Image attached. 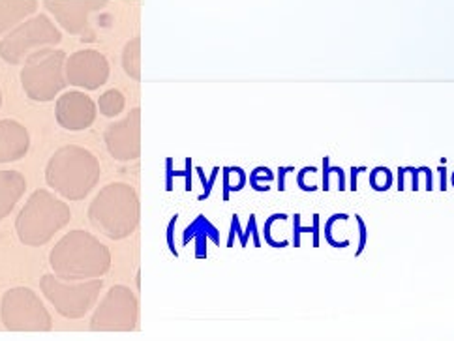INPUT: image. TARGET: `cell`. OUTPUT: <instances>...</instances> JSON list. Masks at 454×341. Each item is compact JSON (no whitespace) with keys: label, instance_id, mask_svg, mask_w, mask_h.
I'll list each match as a JSON object with an SVG mask.
<instances>
[{"label":"cell","instance_id":"1","mask_svg":"<svg viewBox=\"0 0 454 341\" xmlns=\"http://www.w3.org/2000/svg\"><path fill=\"white\" fill-rule=\"evenodd\" d=\"M100 159L77 144H64L45 166V182L67 201H83L100 184Z\"/></svg>","mask_w":454,"mask_h":341},{"label":"cell","instance_id":"2","mask_svg":"<svg viewBox=\"0 0 454 341\" xmlns=\"http://www.w3.org/2000/svg\"><path fill=\"white\" fill-rule=\"evenodd\" d=\"M111 252L106 244L83 229L64 235L50 253L51 272L62 280L104 278L111 268Z\"/></svg>","mask_w":454,"mask_h":341},{"label":"cell","instance_id":"3","mask_svg":"<svg viewBox=\"0 0 454 341\" xmlns=\"http://www.w3.org/2000/svg\"><path fill=\"white\" fill-rule=\"evenodd\" d=\"M141 203L132 184L111 182L89 205V221L109 240L129 238L139 227Z\"/></svg>","mask_w":454,"mask_h":341},{"label":"cell","instance_id":"4","mask_svg":"<svg viewBox=\"0 0 454 341\" xmlns=\"http://www.w3.org/2000/svg\"><path fill=\"white\" fill-rule=\"evenodd\" d=\"M72 220V208L50 190H35L15 218V233L28 248L50 244Z\"/></svg>","mask_w":454,"mask_h":341},{"label":"cell","instance_id":"5","mask_svg":"<svg viewBox=\"0 0 454 341\" xmlns=\"http://www.w3.org/2000/svg\"><path fill=\"white\" fill-rule=\"evenodd\" d=\"M67 58L68 55L62 49L43 47L21 64L20 79L28 100L36 104L57 100V96L68 87Z\"/></svg>","mask_w":454,"mask_h":341},{"label":"cell","instance_id":"6","mask_svg":"<svg viewBox=\"0 0 454 341\" xmlns=\"http://www.w3.org/2000/svg\"><path fill=\"white\" fill-rule=\"evenodd\" d=\"M40 289L45 300L50 302L57 314L64 319H83L90 314L98 302L104 282L100 278L92 280H62L57 274H43Z\"/></svg>","mask_w":454,"mask_h":341},{"label":"cell","instance_id":"7","mask_svg":"<svg viewBox=\"0 0 454 341\" xmlns=\"http://www.w3.org/2000/svg\"><path fill=\"white\" fill-rule=\"evenodd\" d=\"M60 42L62 32L57 23L50 15L36 13L0 40V58L10 66H21L32 53L43 47H57Z\"/></svg>","mask_w":454,"mask_h":341},{"label":"cell","instance_id":"8","mask_svg":"<svg viewBox=\"0 0 454 341\" xmlns=\"http://www.w3.org/2000/svg\"><path fill=\"white\" fill-rule=\"evenodd\" d=\"M0 321L10 332H51L53 317L40 295L28 287L8 289L0 300Z\"/></svg>","mask_w":454,"mask_h":341},{"label":"cell","instance_id":"9","mask_svg":"<svg viewBox=\"0 0 454 341\" xmlns=\"http://www.w3.org/2000/svg\"><path fill=\"white\" fill-rule=\"evenodd\" d=\"M139 324V298L128 285H113L94 307L92 332H134Z\"/></svg>","mask_w":454,"mask_h":341},{"label":"cell","instance_id":"10","mask_svg":"<svg viewBox=\"0 0 454 341\" xmlns=\"http://www.w3.org/2000/svg\"><path fill=\"white\" fill-rule=\"evenodd\" d=\"M111 74L109 60L98 49H79L67 58V79L68 85L81 90L102 89Z\"/></svg>","mask_w":454,"mask_h":341},{"label":"cell","instance_id":"11","mask_svg":"<svg viewBox=\"0 0 454 341\" xmlns=\"http://www.w3.org/2000/svg\"><path fill=\"white\" fill-rule=\"evenodd\" d=\"M104 141L107 152L113 159L122 161H136L141 156V109L136 107L124 115L122 119L111 122L106 132Z\"/></svg>","mask_w":454,"mask_h":341},{"label":"cell","instance_id":"12","mask_svg":"<svg viewBox=\"0 0 454 341\" xmlns=\"http://www.w3.org/2000/svg\"><path fill=\"white\" fill-rule=\"evenodd\" d=\"M98 117V104L83 90H68L57 97L55 119L62 129L68 132H83L89 129Z\"/></svg>","mask_w":454,"mask_h":341},{"label":"cell","instance_id":"13","mask_svg":"<svg viewBox=\"0 0 454 341\" xmlns=\"http://www.w3.org/2000/svg\"><path fill=\"white\" fill-rule=\"evenodd\" d=\"M106 4L107 0H43V6L53 15L55 23L74 36L83 35L92 15Z\"/></svg>","mask_w":454,"mask_h":341},{"label":"cell","instance_id":"14","mask_svg":"<svg viewBox=\"0 0 454 341\" xmlns=\"http://www.w3.org/2000/svg\"><path fill=\"white\" fill-rule=\"evenodd\" d=\"M30 151V132L13 119L0 120V166L23 159Z\"/></svg>","mask_w":454,"mask_h":341},{"label":"cell","instance_id":"15","mask_svg":"<svg viewBox=\"0 0 454 341\" xmlns=\"http://www.w3.org/2000/svg\"><path fill=\"white\" fill-rule=\"evenodd\" d=\"M27 193V178L13 169L0 171V221L6 220Z\"/></svg>","mask_w":454,"mask_h":341},{"label":"cell","instance_id":"16","mask_svg":"<svg viewBox=\"0 0 454 341\" xmlns=\"http://www.w3.org/2000/svg\"><path fill=\"white\" fill-rule=\"evenodd\" d=\"M38 6V0H0V35H8L12 28L36 15Z\"/></svg>","mask_w":454,"mask_h":341},{"label":"cell","instance_id":"17","mask_svg":"<svg viewBox=\"0 0 454 341\" xmlns=\"http://www.w3.org/2000/svg\"><path fill=\"white\" fill-rule=\"evenodd\" d=\"M121 64H122L124 74L129 79L141 81V38L139 36L126 42V45L122 49Z\"/></svg>","mask_w":454,"mask_h":341},{"label":"cell","instance_id":"18","mask_svg":"<svg viewBox=\"0 0 454 341\" xmlns=\"http://www.w3.org/2000/svg\"><path fill=\"white\" fill-rule=\"evenodd\" d=\"M124 107H126V97L117 89H109L98 97V109L107 119H117L119 115H122Z\"/></svg>","mask_w":454,"mask_h":341},{"label":"cell","instance_id":"19","mask_svg":"<svg viewBox=\"0 0 454 341\" xmlns=\"http://www.w3.org/2000/svg\"><path fill=\"white\" fill-rule=\"evenodd\" d=\"M368 184L370 188L378 191V193H385L391 190L395 186V174L393 171L385 167V166H378L370 171V176H368Z\"/></svg>","mask_w":454,"mask_h":341},{"label":"cell","instance_id":"20","mask_svg":"<svg viewBox=\"0 0 454 341\" xmlns=\"http://www.w3.org/2000/svg\"><path fill=\"white\" fill-rule=\"evenodd\" d=\"M351 216L349 214H344V213H338V214H333L327 223H325V229H323V235H325V240L331 248H336V250H348L351 246V240H338L334 238V225L336 221H349Z\"/></svg>","mask_w":454,"mask_h":341},{"label":"cell","instance_id":"21","mask_svg":"<svg viewBox=\"0 0 454 341\" xmlns=\"http://www.w3.org/2000/svg\"><path fill=\"white\" fill-rule=\"evenodd\" d=\"M274 178H277V176L272 174V171H270L269 167H257V169H254L252 174H250V184H252V188H254L255 191H269L270 188L265 186V184H262V182H272Z\"/></svg>","mask_w":454,"mask_h":341},{"label":"cell","instance_id":"22","mask_svg":"<svg viewBox=\"0 0 454 341\" xmlns=\"http://www.w3.org/2000/svg\"><path fill=\"white\" fill-rule=\"evenodd\" d=\"M312 173L317 174L319 169L314 167V166H308V167H302V169L299 171V174H297V186H299L302 191H306V193H316V191H319V186H317V184H308V182H306V178L310 176Z\"/></svg>","mask_w":454,"mask_h":341},{"label":"cell","instance_id":"23","mask_svg":"<svg viewBox=\"0 0 454 341\" xmlns=\"http://www.w3.org/2000/svg\"><path fill=\"white\" fill-rule=\"evenodd\" d=\"M356 225H359V248L355 252V257H361L366 252V242H368V227L361 214H355Z\"/></svg>","mask_w":454,"mask_h":341},{"label":"cell","instance_id":"24","mask_svg":"<svg viewBox=\"0 0 454 341\" xmlns=\"http://www.w3.org/2000/svg\"><path fill=\"white\" fill-rule=\"evenodd\" d=\"M294 246L301 248V236L302 235H312V227H302L301 225V214H294Z\"/></svg>","mask_w":454,"mask_h":341},{"label":"cell","instance_id":"25","mask_svg":"<svg viewBox=\"0 0 454 341\" xmlns=\"http://www.w3.org/2000/svg\"><path fill=\"white\" fill-rule=\"evenodd\" d=\"M321 191H331V158L321 159Z\"/></svg>","mask_w":454,"mask_h":341},{"label":"cell","instance_id":"26","mask_svg":"<svg viewBox=\"0 0 454 341\" xmlns=\"http://www.w3.org/2000/svg\"><path fill=\"white\" fill-rule=\"evenodd\" d=\"M366 166H351L349 169V190L351 191H356L359 190V184H356V181H359V174L366 173Z\"/></svg>","mask_w":454,"mask_h":341},{"label":"cell","instance_id":"27","mask_svg":"<svg viewBox=\"0 0 454 341\" xmlns=\"http://www.w3.org/2000/svg\"><path fill=\"white\" fill-rule=\"evenodd\" d=\"M331 173L336 176L338 181V191H348V176H346V171L340 167V166H331Z\"/></svg>","mask_w":454,"mask_h":341},{"label":"cell","instance_id":"28","mask_svg":"<svg viewBox=\"0 0 454 341\" xmlns=\"http://www.w3.org/2000/svg\"><path fill=\"white\" fill-rule=\"evenodd\" d=\"M312 220H314V223H312V246H314V248H319V244H321V227H319L321 216L316 213V214L312 216Z\"/></svg>","mask_w":454,"mask_h":341},{"label":"cell","instance_id":"29","mask_svg":"<svg viewBox=\"0 0 454 341\" xmlns=\"http://www.w3.org/2000/svg\"><path fill=\"white\" fill-rule=\"evenodd\" d=\"M437 184H440L442 191H447V188H449L447 164H440V167H437Z\"/></svg>","mask_w":454,"mask_h":341},{"label":"cell","instance_id":"30","mask_svg":"<svg viewBox=\"0 0 454 341\" xmlns=\"http://www.w3.org/2000/svg\"><path fill=\"white\" fill-rule=\"evenodd\" d=\"M420 174L425 176V184H427V191H434V171L428 166L419 167Z\"/></svg>","mask_w":454,"mask_h":341},{"label":"cell","instance_id":"31","mask_svg":"<svg viewBox=\"0 0 454 341\" xmlns=\"http://www.w3.org/2000/svg\"><path fill=\"white\" fill-rule=\"evenodd\" d=\"M294 171H295L294 166L280 167V169H278V174H277V178H278V191H286V176H287L289 173H294Z\"/></svg>","mask_w":454,"mask_h":341},{"label":"cell","instance_id":"32","mask_svg":"<svg viewBox=\"0 0 454 341\" xmlns=\"http://www.w3.org/2000/svg\"><path fill=\"white\" fill-rule=\"evenodd\" d=\"M405 171H408V174H411V191H419V188H420V184H419V181H420V171H419V167H405Z\"/></svg>","mask_w":454,"mask_h":341},{"label":"cell","instance_id":"33","mask_svg":"<svg viewBox=\"0 0 454 341\" xmlns=\"http://www.w3.org/2000/svg\"><path fill=\"white\" fill-rule=\"evenodd\" d=\"M405 174H408L405 167H398V171H396V190L398 191L405 190Z\"/></svg>","mask_w":454,"mask_h":341},{"label":"cell","instance_id":"34","mask_svg":"<svg viewBox=\"0 0 454 341\" xmlns=\"http://www.w3.org/2000/svg\"><path fill=\"white\" fill-rule=\"evenodd\" d=\"M449 184L454 188V171L450 173V178H449Z\"/></svg>","mask_w":454,"mask_h":341},{"label":"cell","instance_id":"35","mask_svg":"<svg viewBox=\"0 0 454 341\" xmlns=\"http://www.w3.org/2000/svg\"><path fill=\"white\" fill-rule=\"evenodd\" d=\"M3 102H4V97H3V89H0V109H3Z\"/></svg>","mask_w":454,"mask_h":341}]
</instances>
